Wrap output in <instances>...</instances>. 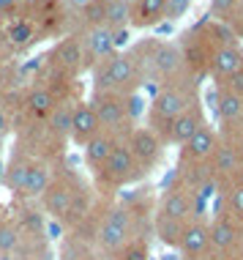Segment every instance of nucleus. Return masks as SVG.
Segmentation results:
<instances>
[{"label": "nucleus", "instance_id": "1", "mask_svg": "<svg viewBox=\"0 0 243 260\" xmlns=\"http://www.w3.org/2000/svg\"><path fill=\"white\" fill-rule=\"evenodd\" d=\"M90 80H93L96 93H115V96H131L145 85L142 66L134 52L117 50L101 63L90 69Z\"/></svg>", "mask_w": 243, "mask_h": 260}, {"label": "nucleus", "instance_id": "2", "mask_svg": "<svg viewBox=\"0 0 243 260\" xmlns=\"http://www.w3.org/2000/svg\"><path fill=\"white\" fill-rule=\"evenodd\" d=\"M230 39H235L230 33V27L221 22H202L197 27H191L183 39L178 41L180 52H183V63H186V74L199 80V77L208 74V66H211L213 55H216L221 47Z\"/></svg>", "mask_w": 243, "mask_h": 260}, {"label": "nucleus", "instance_id": "3", "mask_svg": "<svg viewBox=\"0 0 243 260\" xmlns=\"http://www.w3.org/2000/svg\"><path fill=\"white\" fill-rule=\"evenodd\" d=\"M197 102H199V93L194 77H180L175 82H164L156 90L153 102L148 104V123L145 126H150L158 137H164L167 126Z\"/></svg>", "mask_w": 243, "mask_h": 260}, {"label": "nucleus", "instance_id": "4", "mask_svg": "<svg viewBox=\"0 0 243 260\" xmlns=\"http://www.w3.org/2000/svg\"><path fill=\"white\" fill-rule=\"evenodd\" d=\"M131 52L137 55L142 66L145 80L153 77L156 82H175L186 74V63H183V52L175 41H164V39H142L140 44L131 47Z\"/></svg>", "mask_w": 243, "mask_h": 260}, {"label": "nucleus", "instance_id": "5", "mask_svg": "<svg viewBox=\"0 0 243 260\" xmlns=\"http://www.w3.org/2000/svg\"><path fill=\"white\" fill-rule=\"evenodd\" d=\"M145 175L148 173L140 167V161L134 159L131 148L126 143H120L112 156L104 161L99 170H93V181H96V189H99L101 194H112V192H117V189L140 184Z\"/></svg>", "mask_w": 243, "mask_h": 260}, {"label": "nucleus", "instance_id": "6", "mask_svg": "<svg viewBox=\"0 0 243 260\" xmlns=\"http://www.w3.org/2000/svg\"><path fill=\"white\" fill-rule=\"evenodd\" d=\"M82 181L77 178L74 173H55L50 189L44 192V198H41V208H44V214L50 216V219L66 224L68 214H71L74 203H77L79 192H82Z\"/></svg>", "mask_w": 243, "mask_h": 260}, {"label": "nucleus", "instance_id": "7", "mask_svg": "<svg viewBox=\"0 0 243 260\" xmlns=\"http://www.w3.org/2000/svg\"><path fill=\"white\" fill-rule=\"evenodd\" d=\"M90 104H93L96 115L101 121V129L107 135H112L117 140H126L131 135V129L140 123L131 121L129 115V107H126V96H115V93H96L90 90Z\"/></svg>", "mask_w": 243, "mask_h": 260}, {"label": "nucleus", "instance_id": "8", "mask_svg": "<svg viewBox=\"0 0 243 260\" xmlns=\"http://www.w3.org/2000/svg\"><path fill=\"white\" fill-rule=\"evenodd\" d=\"M50 69L60 77V80H74L77 74L90 69L82 36H63L60 39L50 52Z\"/></svg>", "mask_w": 243, "mask_h": 260}, {"label": "nucleus", "instance_id": "9", "mask_svg": "<svg viewBox=\"0 0 243 260\" xmlns=\"http://www.w3.org/2000/svg\"><path fill=\"white\" fill-rule=\"evenodd\" d=\"M123 143L131 148L134 159L140 161V167H142L145 173H153L156 167L161 165L164 151H167L164 140L158 137L150 126H134V129H131V135L123 140Z\"/></svg>", "mask_w": 243, "mask_h": 260}, {"label": "nucleus", "instance_id": "10", "mask_svg": "<svg viewBox=\"0 0 243 260\" xmlns=\"http://www.w3.org/2000/svg\"><path fill=\"white\" fill-rule=\"evenodd\" d=\"M153 214L170 216V219H180V222H191L194 216L202 214V203L194 198L191 192H186L178 181H172V184L161 192Z\"/></svg>", "mask_w": 243, "mask_h": 260}, {"label": "nucleus", "instance_id": "11", "mask_svg": "<svg viewBox=\"0 0 243 260\" xmlns=\"http://www.w3.org/2000/svg\"><path fill=\"white\" fill-rule=\"evenodd\" d=\"M216 148H219V129L213 123H205L189 143H183L178 148V167H205V165H211Z\"/></svg>", "mask_w": 243, "mask_h": 260}, {"label": "nucleus", "instance_id": "12", "mask_svg": "<svg viewBox=\"0 0 243 260\" xmlns=\"http://www.w3.org/2000/svg\"><path fill=\"white\" fill-rule=\"evenodd\" d=\"M235 249H243V224L227 211H216L211 219V252L227 255Z\"/></svg>", "mask_w": 243, "mask_h": 260}, {"label": "nucleus", "instance_id": "13", "mask_svg": "<svg viewBox=\"0 0 243 260\" xmlns=\"http://www.w3.org/2000/svg\"><path fill=\"white\" fill-rule=\"evenodd\" d=\"M205 123H208L205 107H202V102H197V104H191L183 115H178L175 121L167 126V132H164L161 140H164V145H178V148H180V145L189 143V140L197 135Z\"/></svg>", "mask_w": 243, "mask_h": 260}, {"label": "nucleus", "instance_id": "14", "mask_svg": "<svg viewBox=\"0 0 243 260\" xmlns=\"http://www.w3.org/2000/svg\"><path fill=\"white\" fill-rule=\"evenodd\" d=\"M60 99H66V96H60L58 90H55V85L41 82V85H33L22 96V110L33 123H47V118L52 115V110L58 107Z\"/></svg>", "mask_w": 243, "mask_h": 260}, {"label": "nucleus", "instance_id": "15", "mask_svg": "<svg viewBox=\"0 0 243 260\" xmlns=\"http://www.w3.org/2000/svg\"><path fill=\"white\" fill-rule=\"evenodd\" d=\"M208 252H211V219H205V216L199 214L186 224L178 255L183 260H197V257L208 255Z\"/></svg>", "mask_w": 243, "mask_h": 260}, {"label": "nucleus", "instance_id": "16", "mask_svg": "<svg viewBox=\"0 0 243 260\" xmlns=\"http://www.w3.org/2000/svg\"><path fill=\"white\" fill-rule=\"evenodd\" d=\"M120 30H112L107 25H88L85 33H82V41H85V52H88V60H90V69L96 63H101L104 58H109L112 52H117V39Z\"/></svg>", "mask_w": 243, "mask_h": 260}, {"label": "nucleus", "instance_id": "17", "mask_svg": "<svg viewBox=\"0 0 243 260\" xmlns=\"http://www.w3.org/2000/svg\"><path fill=\"white\" fill-rule=\"evenodd\" d=\"M243 69V44L238 39H230L221 50L213 55L211 66H208V77L213 80V85H221L224 80H230Z\"/></svg>", "mask_w": 243, "mask_h": 260}, {"label": "nucleus", "instance_id": "18", "mask_svg": "<svg viewBox=\"0 0 243 260\" xmlns=\"http://www.w3.org/2000/svg\"><path fill=\"white\" fill-rule=\"evenodd\" d=\"M101 121L99 115H96L93 104L88 99H79L77 102V110H74V121H71V137H68V143H74L77 148H85L93 137L101 135Z\"/></svg>", "mask_w": 243, "mask_h": 260}, {"label": "nucleus", "instance_id": "19", "mask_svg": "<svg viewBox=\"0 0 243 260\" xmlns=\"http://www.w3.org/2000/svg\"><path fill=\"white\" fill-rule=\"evenodd\" d=\"M55 165L52 159H36L30 167V173H27V181L22 186V192H19V200L22 203H38L44 198V192L50 189L52 178H55Z\"/></svg>", "mask_w": 243, "mask_h": 260}, {"label": "nucleus", "instance_id": "20", "mask_svg": "<svg viewBox=\"0 0 243 260\" xmlns=\"http://www.w3.org/2000/svg\"><path fill=\"white\" fill-rule=\"evenodd\" d=\"M131 6H134V0H99L96 3V9H99L96 25H107L112 30H123V27L131 25Z\"/></svg>", "mask_w": 243, "mask_h": 260}, {"label": "nucleus", "instance_id": "21", "mask_svg": "<svg viewBox=\"0 0 243 260\" xmlns=\"http://www.w3.org/2000/svg\"><path fill=\"white\" fill-rule=\"evenodd\" d=\"M77 102L74 96H66V99L58 102V107L52 110V115L47 118V129L52 132V137L58 143H68L71 137V121H74V110H77Z\"/></svg>", "mask_w": 243, "mask_h": 260}, {"label": "nucleus", "instance_id": "22", "mask_svg": "<svg viewBox=\"0 0 243 260\" xmlns=\"http://www.w3.org/2000/svg\"><path fill=\"white\" fill-rule=\"evenodd\" d=\"M22 148V145H19ZM38 156H33V153H27L25 148L14 156L9 165H6V181H3V186L9 189V192L14 194V198H19V192H22V186H25V181H27V173H30V167H33V161H36Z\"/></svg>", "mask_w": 243, "mask_h": 260}, {"label": "nucleus", "instance_id": "23", "mask_svg": "<svg viewBox=\"0 0 243 260\" xmlns=\"http://www.w3.org/2000/svg\"><path fill=\"white\" fill-rule=\"evenodd\" d=\"M167 14V0H134L131 6V27H153L164 19Z\"/></svg>", "mask_w": 243, "mask_h": 260}, {"label": "nucleus", "instance_id": "24", "mask_svg": "<svg viewBox=\"0 0 243 260\" xmlns=\"http://www.w3.org/2000/svg\"><path fill=\"white\" fill-rule=\"evenodd\" d=\"M120 143H123V140H117V137H112V135H107V132H101L99 137L90 140L85 148H82V153H85V161H88V167H90V173L99 170L104 161H107V159L115 153V148H117Z\"/></svg>", "mask_w": 243, "mask_h": 260}, {"label": "nucleus", "instance_id": "25", "mask_svg": "<svg viewBox=\"0 0 243 260\" xmlns=\"http://www.w3.org/2000/svg\"><path fill=\"white\" fill-rule=\"evenodd\" d=\"M186 224H189V222H180V219H170V216L153 214V236L164 244V247H170L172 252H178Z\"/></svg>", "mask_w": 243, "mask_h": 260}, {"label": "nucleus", "instance_id": "26", "mask_svg": "<svg viewBox=\"0 0 243 260\" xmlns=\"http://www.w3.org/2000/svg\"><path fill=\"white\" fill-rule=\"evenodd\" d=\"M219 192H221V208L219 211H227V214L235 216L243 224V173L238 178L227 181L224 186H219Z\"/></svg>", "mask_w": 243, "mask_h": 260}, {"label": "nucleus", "instance_id": "27", "mask_svg": "<svg viewBox=\"0 0 243 260\" xmlns=\"http://www.w3.org/2000/svg\"><path fill=\"white\" fill-rule=\"evenodd\" d=\"M3 30H6V39H9V44H11V50H14V52L27 50V47H30L33 41L38 39V27L33 25L27 17L14 19V22H11L9 27H3Z\"/></svg>", "mask_w": 243, "mask_h": 260}, {"label": "nucleus", "instance_id": "28", "mask_svg": "<svg viewBox=\"0 0 243 260\" xmlns=\"http://www.w3.org/2000/svg\"><path fill=\"white\" fill-rule=\"evenodd\" d=\"M60 260H107L90 241L66 233V238L60 241Z\"/></svg>", "mask_w": 243, "mask_h": 260}, {"label": "nucleus", "instance_id": "29", "mask_svg": "<svg viewBox=\"0 0 243 260\" xmlns=\"http://www.w3.org/2000/svg\"><path fill=\"white\" fill-rule=\"evenodd\" d=\"M112 260H150V241H148V236L134 238V241H131L129 247H123Z\"/></svg>", "mask_w": 243, "mask_h": 260}, {"label": "nucleus", "instance_id": "30", "mask_svg": "<svg viewBox=\"0 0 243 260\" xmlns=\"http://www.w3.org/2000/svg\"><path fill=\"white\" fill-rule=\"evenodd\" d=\"M238 6H240V0H211V14H213V19H219L224 25Z\"/></svg>", "mask_w": 243, "mask_h": 260}, {"label": "nucleus", "instance_id": "31", "mask_svg": "<svg viewBox=\"0 0 243 260\" xmlns=\"http://www.w3.org/2000/svg\"><path fill=\"white\" fill-rule=\"evenodd\" d=\"M14 132V110L11 104H6L0 99V140H6Z\"/></svg>", "mask_w": 243, "mask_h": 260}, {"label": "nucleus", "instance_id": "32", "mask_svg": "<svg viewBox=\"0 0 243 260\" xmlns=\"http://www.w3.org/2000/svg\"><path fill=\"white\" fill-rule=\"evenodd\" d=\"M126 107H129V115H131V121H140L142 115H148V107H145V99L140 96V90L137 93H131V96H126Z\"/></svg>", "mask_w": 243, "mask_h": 260}, {"label": "nucleus", "instance_id": "33", "mask_svg": "<svg viewBox=\"0 0 243 260\" xmlns=\"http://www.w3.org/2000/svg\"><path fill=\"white\" fill-rule=\"evenodd\" d=\"M189 3H191V0H167V14H164V19H178L180 14L189 9Z\"/></svg>", "mask_w": 243, "mask_h": 260}, {"label": "nucleus", "instance_id": "34", "mask_svg": "<svg viewBox=\"0 0 243 260\" xmlns=\"http://www.w3.org/2000/svg\"><path fill=\"white\" fill-rule=\"evenodd\" d=\"M221 88H227V90H232V93H238V96H243V69L235 77H230V80H224L221 82Z\"/></svg>", "mask_w": 243, "mask_h": 260}, {"label": "nucleus", "instance_id": "35", "mask_svg": "<svg viewBox=\"0 0 243 260\" xmlns=\"http://www.w3.org/2000/svg\"><path fill=\"white\" fill-rule=\"evenodd\" d=\"M216 260H243V249L227 252V255H216Z\"/></svg>", "mask_w": 243, "mask_h": 260}, {"label": "nucleus", "instance_id": "36", "mask_svg": "<svg viewBox=\"0 0 243 260\" xmlns=\"http://www.w3.org/2000/svg\"><path fill=\"white\" fill-rule=\"evenodd\" d=\"M17 9V0H0V14H9Z\"/></svg>", "mask_w": 243, "mask_h": 260}, {"label": "nucleus", "instance_id": "37", "mask_svg": "<svg viewBox=\"0 0 243 260\" xmlns=\"http://www.w3.org/2000/svg\"><path fill=\"white\" fill-rule=\"evenodd\" d=\"M158 260H183V257H180L178 252H167V255H161V257H158Z\"/></svg>", "mask_w": 243, "mask_h": 260}, {"label": "nucleus", "instance_id": "38", "mask_svg": "<svg viewBox=\"0 0 243 260\" xmlns=\"http://www.w3.org/2000/svg\"><path fill=\"white\" fill-rule=\"evenodd\" d=\"M6 181V165H3V159H0V184Z\"/></svg>", "mask_w": 243, "mask_h": 260}, {"label": "nucleus", "instance_id": "39", "mask_svg": "<svg viewBox=\"0 0 243 260\" xmlns=\"http://www.w3.org/2000/svg\"><path fill=\"white\" fill-rule=\"evenodd\" d=\"M197 260H216V255H213V252H208V255H202V257H197Z\"/></svg>", "mask_w": 243, "mask_h": 260}, {"label": "nucleus", "instance_id": "40", "mask_svg": "<svg viewBox=\"0 0 243 260\" xmlns=\"http://www.w3.org/2000/svg\"><path fill=\"white\" fill-rule=\"evenodd\" d=\"M3 151H6V140H0V159H3Z\"/></svg>", "mask_w": 243, "mask_h": 260}, {"label": "nucleus", "instance_id": "41", "mask_svg": "<svg viewBox=\"0 0 243 260\" xmlns=\"http://www.w3.org/2000/svg\"><path fill=\"white\" fill-rule=\"evenodd\" d=\"M0 69H3V60H0Z\"/></svg>", "mask_w": 243, "mask_h": 260}]
</instances>
